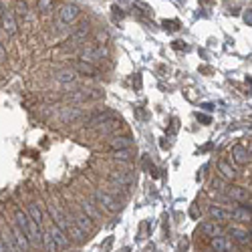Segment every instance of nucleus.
I'll return each instance as SVG.
<instances>
[{"label":"nucleus","instance_id":"nucleus-2","mask_svg":"<svg viewBox=\"0 0 252 252\" xmlns=\"http://www.w3.org/2000/svg\"><path fill=\"white\" fill-rule=\"evenodd\" d=\"M91 200L97 204L99 210L107 212V214H115V212L121 210V202H119L117 198L111 192H107V190H101V188L93 190L91 192Z\"/></svg>","mask_w":252,"mask_h":252},{"label":"nucleus","instance_id":"nucleus-11","mask_svg":"<svg viewBox=\"0 0 252 252\" xmlns=\"http://www.w3.org/2000/svg\"><path fill=\"white\" fill-rule=\"evenodd\" d=\"M121 125H123L121 119L111 117V119H107V121H103L99 127H95V131H97L99 135H107V137H111V135L117 134V129H121Z\"/></svg>","mask_w":252,"mask_h":252},{"label":"nucleus","instance_id":"nucleus-8","mask_svg":"<svg viewBox=\"0 0 252 252\" xmlns=\"http://www.w3.org/2000/svg\"><path fill=\"white\" fill-rule=\"evenodd\" d=\"M210 248L214 252H236V244L228 236H216L210 238Z\"/></svg>","mask_w":252,"mask_h":252},{"label":"nucleus","instance_id":"nucleus-14","mask_svg":"<svg viewBox=\"0 0 252 252\" xmlns=\"http://www.w3.org/2000/svg\"><path fill=\"white\" fill-rule=\"evenodd\" d=\"M230 216H232V220H238L240 224H250V202L236 204L230 210Z\"/></svg>","mask_w":252,"mask_h":252},{"label":"nucleus","instance_id":"nucleus-32","mask_svg":"<svg viewBox=\"0 0 252 252\" xmlns=\"http://www.w3.org/2000/svg\"><path fill=\"white\" fill-rule=\"evenodd\" d=\"M212 188H214L216 192H220V194H224V192H226V188H228V185L222 182V178H218V180L214 178V180H212Z\"/></svg>","mask_w":252,"mask_h":252},{"label":"nucleus","instance_id":"nucleus-38","mask_svg":"<svg viewBox=\"0 0 252 252\" xmlns=\"http://www.w3.org/2000/svg\"><path fill=\"white\" fill-rule=\"evenodd\" d=\"M0 61H6V49H4L2 41H0Z\"/></svg>","mask_w":252,"mask_h":252},{"label":"nucleus","instance_id":"nucleus-34","mask_svg":"<svg viewBox=\"0 0 252 252\" xmlns=\"http://www.w3.org/2000/svg\"><path fill=\"white\" fill-rule=\"evenodd\" d=\"M17 10H18V15L26 17V15H29V4H26L24 0H18V2H17Z\"/></svg>","mask_w":252,"mask_h":252},{"label":"nucleus","instance_id":"nucleus-22","mask_svg":"<svg viewBox=\"0 0 252 252\" xmlns=\"http://www.w3.org/2000/svg\"><path fill=\"white\" fill-rule=\"evenodd\" d=\"M8 226H10V232H12V236H15V240H17V244L20 246V250L22 252H31L33 248H31V242L26 240V236H24V232L17 226L15 222H8Z\"/></svg>","mask_w":252,"mask_h":252},{"label":"nucleus","instance_id":"nucleus-24","mask_svg":"<svg viewBox=\"0 0 252 252\" xmlns=\"http://www.w3.org/2000/svg\"><path fill=\"white\" fill-rule=\"evenodd\" d=\"M26 214H29V218L34 220L38 226L45 224V212H43L41 206H38V202H29V206H26Z\"/></svg>","mask_w":252,"mask_h":252},{"label":"nucleus","instance_id":"nucleus-16","mask_svg":"<svg viewBox=\"0 0 252 252\" xmlns=\"http://www.w3.org/2000/svg\"><path fill=\"white\" fill-rule=\"evenodd\" d=\"M218 176H220L224 182H232V180L238 178V169L232 166V162L220 160V162H218Z\"/></svg>","mask_w":252,"mask_h":252},{"label":"nucleus","instance_id":"nucleus-33","mask_svg":"<svg viewBox=\"0 0 252 252\" xmlns=\"http://www.w3.org/2000/svg\"><path fill=\"white\" fill-rule=\"evenodd\" d=\"M95 41H97V45H105L109 41V34L105 33V31H97V34H95Z\"/></svg>","mask_w":252,"mask_h":252},{"label":"nucleus","instance_id":"nucleus-5","mask_svg":"<svg viewBox=\"0 0 252 252\" xmlns=\"http://www.w3.org/2000/svg\"><path fill=\"white\" fill-rule=\"evenodd\" d=\"M0 26L8 36H15L18 33V24H17V15L12 8H4L2 17H0Z\"/></svg>","mask_w":252,"mask_h":252},{"label":"nucleus","instance_id":"nucleus-4","mask_svg":"<svg viewBox=\"0 0 252 252\" xmlns=\"http://www.w3.org/2000/svg\"><path fill=\"white\" fill-rule=\"evenodd\" d=\"M105 59H109V49L105 45H95V47H85L79 50V61H85L91 65L103 63Z\"/></svg>","mask_w":252,"mask_h":252},{"label":"nucleus","instance_id":"nucleus-42","mask_svg":"<svg viewBox=\"0 0 252 252\" xmlns=\"http://www.w3.org/2000/svg\"><path fill=\"white\" fill-rule=\"evenodd\" d=\"M244 20L248 22V26H250V22H252V17H250V10L246 12V15H244Z\"/></svg>","mask_w":252,"mask_h":252},{"label":"nucleus","instance_id":"nucleus-35","mask_svg":"<svg viewBox=\"0 0 252 252\" xmlns=\"http://www.w3.org/2000/svg\"><path fill=\"white\" fill-rule=\"evenodd\" d=\"M143 166H145V169H148V171H150V174L157 176V169H155V166H153V164L150 162V157H148V155H145V157H143Z\"/></svg>","mask_w":252,"mask_h":252},{"label":"nucleus","instance_id":"nucleus-23","mask_svg":"<svg viewBox=\"0 0 252 252\" xmlns=\"http://www.w3.org/2000/svg\"><path fill=\"white\" fill-rule=\"evenodd\" d=\"M49 234H50V238H52V242L57 244V248H67L69 244H71V240H69V236L65 234L61 228H57L55 224L49 228Z\"/></svg>","mask_w":252,"mask_h":252},{"label":"nucleus","instance_id":"nucleus-27","mask_svg":"<svg viewBox=\"0 0 252 252\" xmlns=\"http://www.w3.org/2000/svg\"><path fill=\"white\" fill-rule=\"evenodd\" d=\"M55 79H57V81H61V83H73L77 79V73L71 67L69 69H61V71L55 73Z\"/></svg>","mask_w":252,"mask_h":252},{"label":"nucleus","instance_id":"nucleus-6","mask_svg":"<svg viewBox=\"0 0 252 252\" xmlns=\"http://www.w3.org/2000/svg\"><path fill=\"white\" fill-rule=\"evenodd\" d=\"M79 15H81V8H79L77 4L67 2L59 8V22L61 24H73L79 18Z\"/></svg>","mask_w":252,"mask_h":252},{"label":"nucleus","instance_id":"nucleus-9","mask_svg":"<svg viewBox=\"0 0 252 252\" xmlns=\"http://www.w3.org/2000/svg\"><path fill=\"white\" fill-rule=\"evenodd\" d=\"M79 210L83 212L85 216H89L91 220H101V210L97 208V204L91 200V198H81V200H79Z\"/></svg>","mask_w":252,"mask_h":252},{"label":"nucleus","instance_id":"nucleus-10","mask_svg":"<svg viewBox=\"0 0 252 252\" xmlns=\"http://www.w3.org/2000/svg\"><path fill=\"white\" fill-rule=\"evenodd\" d=\"M109 182L121 185V188H129V185L134 184V176H131L127 169H111L109 171Z\"/></svg>","mask_w":252,"mask_h":252},{"label":"nucleus","instance_id":"nucleus-25","mask_svg":"<svg viewBox=\"0 0 252 252\" xmlns=\"http://www.w3.org/2000/svg\"><path fill=\"white\" fill-rule=\"evenodd\" d=\"M71 69L79 75H85V77H97V67L91 63H85V61H75Z\"/></svg>","mask_w":252,"mask_h":252},{"label":"nucleus","instance_id":"nucleus-40","mask_svg":"<svg viewBox=\"0 0 252 252\" xmlns=\"http://www.w3.org/2000/svg\"><path fill=\"white\" fill-rule=\"evenodd\" d=\"M198 119H200V121H202L204 125H208V123H210V117H208V115H200V113H198Z\"/></svg>","mask_w":252,"mask_h":252},{"label":"nucleus","instance_id":"nucleus-26","mask_svg":"<svg viewBox=\"0 0 252 252\" xmlns=\"http://www.w3.org/2000/svg\"><path fill=\"white\" fill-rule=\"evenodd\" d=\"M111 117H115L111 111H97V113H93L87 119V129H95V127H99L103 121H107V119H111Z\"/></svg>","mask_w":252,"mask_h":252},{"label":"nucleus","instance_id":"nucleus-19","mask_svg":"<svg viewBox=\"0 0 252 252\" xmlns=\"http://www.w3.org/2000/svg\"><path fill=\"white\" fill-rule=\"evenodd\" d=\"M228 238L236 244V246H250V232L244 228H230L228 230Z\"/></svg>","mask_w":252,"mask_h":252},{"label":"nucleus","instance_id":"nucleus-43","mask_svg":"<svg viewBox=\"0 0 252 252\" xmlns=\"http://www.w3.org/2000/svg\"><path fill=\"white\" fill-rule=\"evenodd\" d=\"M202 107H204L206 111H212V109H214V107H212V105H210V103H206V105H202Z\"/></svg>","mask_w":252,"mask_h":252},{"label":"nucleus","instance_id":"nucleus-31","mask_svg":"<svg viewBox=\"0 0 252 252\" xmlns=\"http://www.w3.org/2000/svg\"><path fill=\"white\" fill-rule=\"evenodd\" d=\"M77 117H79V109H77V107H69V109L63 111V121H65V123L73 121V119H77Z\"/></svg>","mask_w":252,"mask_h":252},{"label":"nucleus","instance_id":"nucleus-29","mask_svg":"<svg viewBox=\"0 0 252 252\" xmlns=\"http://www.w3.org/2000/svg\"><path fill=\"white\" fill-rule=\"evenodd\" d=\"M113 157H115L117 162H125V164H129L131 160H134V151H131V148H129V150H117Z\"/></svg>","mask_w":252,"mask_h":252},{"label":"nucleus","instance_id":"nucleus-17","mask_svg":"<svg viewBox=\"0 0 252 252\" xmlns=\"http://www.w3.org/2000/svg\"><path fill=\"white\" fill-rule=\"evenodd\" d=\"M232 162L238 166H248L250 164V148H244V145H234L232 151Z\"/></svg>","mask_w":252,"mask_h":252},{"label":"nucleus","instance_id":"nucleus-7","mask_svg":"<svg viewBox=\"0 0 252 252\" xmlns=\"http://www.w3.org/2000/svg\"><path fill=\"white\" fill-rule=\"evenodd\" d=\"M69 216H71L73 224H75V226L81 230L83 234H89V232L93 230V220H91L89 216H85L81 210H69Z\"/></svg>","mask_w":252,"mask_h":252},{"label":"nucleus","instance_id":"nucleus-15","mask_svg":"<svg viewBox=\"0 0 252 252\" xmlns=\"http://www.w3.org/2000/svg\"><path fill=\"white\" fill-rule=\"evenodd\" d=\"M208 216H210L212 222H216V224H226V222L232 220L230 210L222 208V206H210L208 208Z\"/></svg>","mask_w":252,"mask_h":252},{"label":"nucleus","instance_id":"nucleus-3","mask_svg":"<svg viewBox=\"0 0 252 252\" xmlns=\"http://www.w3.org/2000/svg\"><path fill=\"white\" fill-rule=\"evenodd\" d=\"M47 210H49V216H50V220H52V224H55L57 228H61L65 234L69 236V232H71V228L75 226L73 224V220H71V216H69V212H65V210H61L55 202H50V204H47Z\"/></svg>","mask_w":252,"mask_h":252},{"label":"nucleus","instance_id":"nucleus-41","mask_svg":"<svg viewBox=\"0 0 252 252\" xmlns=\"http://www.w3.org/2000/svg\"><path fill=\"white\" fill-rule=\"evenodd\" d=\"M174 49H185V43L184 41H174V45H171Z\"/></svg>","mask_w":252,"mask_h":252},{"label":"nucleus","instance_id":"nucleus-28","mask_svg":"<svg viewBox=\"0 0 252 252\" xmlns=\"http://www.w3.org/2000/svg\"><path fill=\"white\" fill-rule=\"evenodd\" d=\"M41 248H45V252H57V250H59L57 244L52 242L49 230H45V228H43V242H41Z\"/></svg>","mask_w":252,"mask_h":252},{"label":"nucleus","instance_id":"nucleus-37","mask_svg":"<svg viewBox=\"0 0 252 252\" xmlns=\"http://www.w3.org/2000/svg\"><path fill=\"white\" fill-rule=\"evenodd\" d=\"M123 15H125V12H123L121 8H119V6H113V17H115V18H123Z\"/></svg>","mask_w":252,"mask_h":252},{"label":"nucleus","instance_id":"nucleus-18","mask_svg":"<svg viewBox=\"0 0 252 252\" xmlns=\"http://www.w3.org/2000/svg\"><path fill=\"white\" fill-rule=\"evenodd\" d=\"M0 238L6 242V246L10 248V252H22L20 246L17 244V240H15V236H12V232H10L8 222H0Z\"/></svg>","mask_w":252,"mask_h":252},{"label":"nucleus","instance_id":"nucleus-12","mask_svg":"<svg viewBox=\"0 0 252 252\" xmlns=\"http://www.w3.org/2000/svg\"><path fill=\"white\" fill-rule=\"evenodd\" d=\"M226 198L228 200H232V202H250V192L246 190V188H242V185H228L226 188Z\"/></svg>","mask_w":252,"mask_h":252},{"label":"nucleus","instance_id":"nucleus-44","mask_svg":"<svg viewBox=\"0 0 252 252\" xmlns=\"http://www.w3.org/2000/svg\"><path fill=\"white\" fill-rule=\"evenodd\" d=\"M4 8H6V6H4L2 2H0V17H2V12H4Z\"/></svg>","mask_w":252,"mask_h":252},{"label":"nucleus","instance_id":"nucleus-1","mask_svg":"<svg viewBox=\"0 0 252 252\" xmlns=\"http://www.w3.org/2000/svg\"><path fill=\"white\" fill-rule=\"evenodd\" d=\"M15 224L24 232L26 240L31 242V248H41V242H43V226H38L34 220L29 218L24 210L17 208L15 210Z\"/></svg>","mask_w":252,"mask_h":252},{"label":"nucleus","instance_id":"nucleus-20","mask_svg":"<svg viewBox=\"0 0 252 252\" xmlns=\"http://www.w3.org/2000/svg\"><path fill=\"white\" fill-rule=\"evenodd\" d=\"M200 232H202L204 236H208V238H216V236H224L226 228H224L222 224H216V222L208 220V222L200 224Z\"/></svg>","mask_w":252,"mask_h":252},{"label":"nucleus","instance_id":"nucleus-36","mask_svg":"<svg viewBox=\"0 0 252 252\" xmlns=\"http://www.w3.org/2000/svg\"><path fill=\"white\" fill-rule=\"evenodd\" d=\"M164 29L166 31H178L180 29V22L178 20H164Z\"/></svg>","mask_w":252,"mask_h":252},{"label":"nucleus","instance_id":"nucleus-13","mask_svg":"<svg viewBox=\"0 0 252 252\" xmlns=\"http://www.w3.org/2000/svg\"><path fill=\"white\" fill-rule=\"evenodd\" d=\"M89 22H83L79 29L69 36V47L71 49H75V47H81V45H85L87 43V36H89Z\"/></svg>","mask_w":252,"mask_h":252},{"label":"nucleus","instance_id":"nucleus-30","mask_svg":"<svg viewBox=\"0 0 252 252\" xmlns=\"http://www.w3.org/2000/svg\"><path fill=\"white\" fill-rule=\"evenodd\" d=\"M52 8H55V0H36V10L43 12V15L50 12Z\"/></svg>","mask_w":252,"mask_h":252},{"label":"nucleus","instance_id":"nucleus-39","mask_svg":"<svg viewBox=\"0 0 252 252\" xmlns=\"http://www.w3.org/2000/svg\"><path fill=\"white\" fill-rule=\"evenodd\" d=\"M0 252H10V248L6 246V242L2 240V238H0Z\"/></svg>","mask_w":252,"mask_h":252},{"label":"nucleus","instance_id":"nucleus-21","mask_svg":"<svg viewBox=\"0 0 252 252\" xmlns=\"http://www.w3.org/2000/svg\"><path fill=\"white\" fill-rule=\"evenodd\" d=\"M131 145H134V137L131 135H111V139H109V148L113 150V151H117V150H129Z\"/></svg>","mask_w":252,"mask_h":252}]
</instances>
